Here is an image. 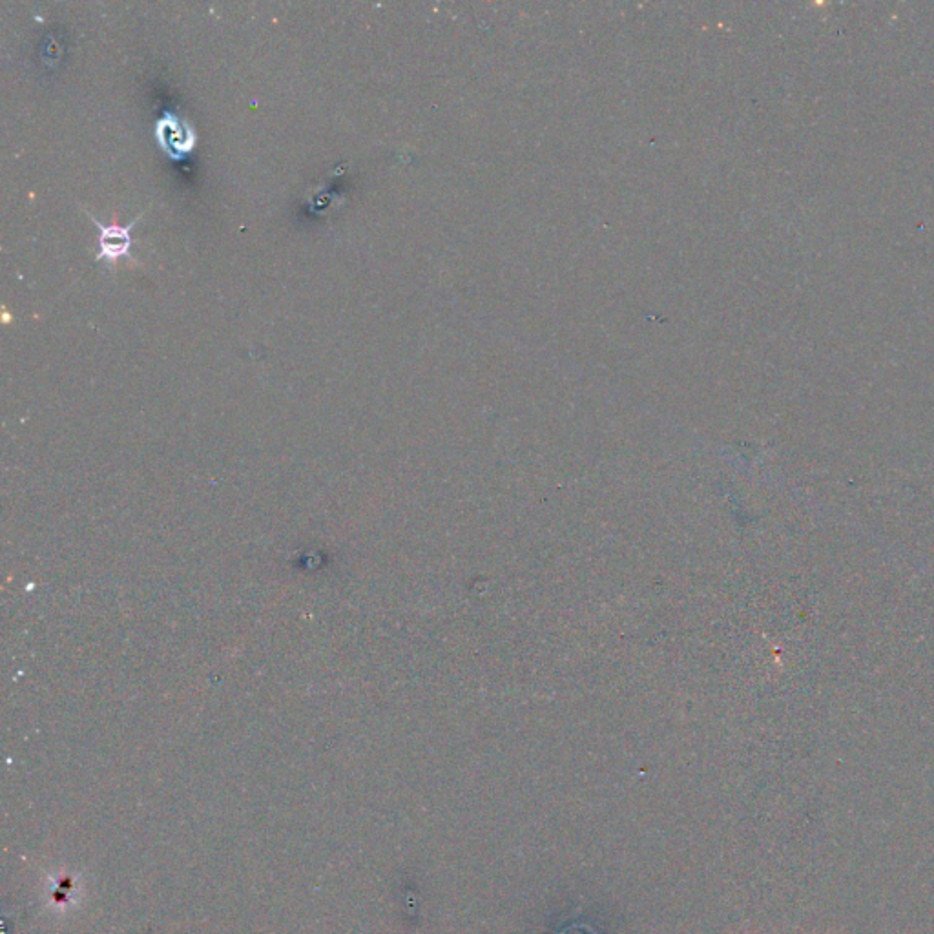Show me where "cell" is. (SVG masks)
<instances>
[{"label":"cell","mask_w":934,"mask_h":934,"mask_svg":"<svg viewBox=\"0 0 934 934\" xmlns=\"http://www.w3.org/2000/svg\"><path fill=\"white\" fill-rule=\"evenodd\" d=\"M156 134L161 148L174 159H181L188 154L196 143L194 130L185 121L170 114L157 121Z\"/></svg>","instance_id":"6da1fadb"},{"label":"cell","mask_w":934,"mask_h":934,"mask_svg":"<svg viewBox=\"0 0 934 934\" xmlns=\"http://www.w3.org/2000/svg\"><path fill=\"white\" fill-rule=\"evenodd\" d=\"M84 212H86L88 218L94 221L95 227L101 232V234H99V249H101V252H99L97 260H103L104 258V260L112 261L117 260V258H123V256H130V247H132V236H130V232H132L135 225L139 223V219H141V216H143L145 212H143L139 218L134 219L130 225H126V227H119V225H103V223H101L99 219H95L88 210H84Z\"/></svg>","instance_id":"7a4b0ae2"}]
</instances>
